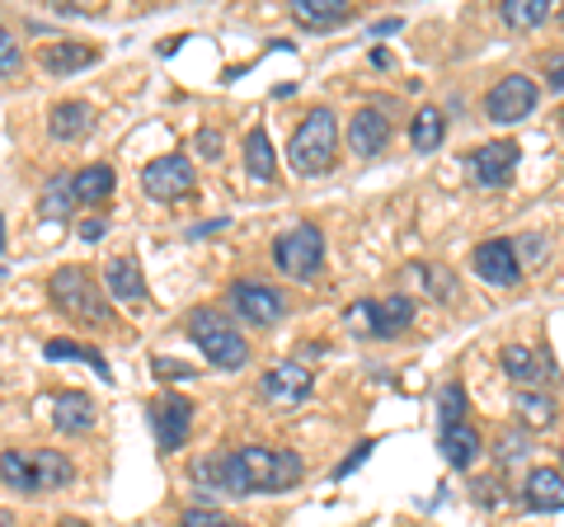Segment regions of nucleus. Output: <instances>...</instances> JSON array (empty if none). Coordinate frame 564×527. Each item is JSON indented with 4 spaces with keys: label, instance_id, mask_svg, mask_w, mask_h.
Segmentation results:
<instances>
[{
    "label": "nucleus",
    "instance_id": "obj_16",
    "mask_svg": "<svg viewBox=\"0 0 564 527\" xmlns=\"http://www.w3.org/2000/svg\"><path fill=\"white\" fill-rule=\"evenodd\" d=\"M95 424H99V406L85 391H62L57 400H52V429L57 433L80 438V433H90Z\"/></svg>",
    "mask_w": 564,
    "mask_h": 527
},
{
    "label": "nucleus",
    "instance_id": "obj_27",
    "mask_svg": "<svg viewBox=\"0 0 564 527\" xmlns=\"http://www.w3.org/2000/svg\"><path fill=\"white\" fill-rule=\"evenodd\" d=\"M245 170H250L254 180H263V184L278 174V151H273V142H269V132L263 128H250V137H245Z\"/></svg>",
    "mask_w": 564,
    "mask_h": 527
},
{
    "label": "nucleus",
    "instance_id": "obj_43",
    "mask_svg": "<svg viewBox=\"0 0 564 527\" xmlns=\"http://www.w3.org/2000/svg\"><path fill=\"white\" fill-rule=\"evenodd\" d=\"M499 495H503V490H499V481H475V504L494 508V504H499Z\"/></svg>",
    "mask_w": 564,
    "mask_h": 527
},
{
    "label": "nucleus",
    "instance_id": "obj_15",
    "mask_svg": "<svg viewBox=\"0 0 564 527\" xmlns=\"http://www.w3.org/2000/svg\"><path fill=\"white\" fill-rule=\"evenodd\" d=\"M104 288L132 311L147 306V278H141V264L132 255H118V259L104 264Z\"/></svg>",
    "mask_w": 564,
    "mask_h": 527
},
{
    "label": "nucleus",
    "instance_id": "obj_26",
    "mask_svg": "<svg viewBox=\"0 0 564 527\" xmlns=\"http://www.w3.org/2000/svg\"><path fill=\"white\" fill-rule=\"evenodd\" d=\"M43 358H52V363H85V367H95L104 381H113L109 363H104V354H99V348H90V344H76V340H47Z\"/></svg>",
    "mask_w": 564,
    "mask_h": 527
},
{
    "label": "nucleus",
    "instance_id": "obj_18",
    "mask_svg": "<svg viewBox=\"0 0 564 527\" xmlns=\"http://www.w3.org/2000/svg\"><path fill=\"white\" fill-rule=\"evenodd\" d=\"M292 20L306 33H329L352 20V0H292Z\"/></svg>",
    "mask_w": 564,
    "mask_h": 527
},
{
    "label": "nucleus",
    "instance_id": "obj_44",
    "mask_svg": "<svg viewBox=\"0 0 564 527\" xmlns=\"http://www.w3.org/2000/svg\"><path fill=\"white\" fill-rule=\"evenodd\" d=\"M545 90L564 95V57H555V62H551V72H545Z\"/></svg>",
    "mask_w": 564,
    "mask_h": 527
},
{
    "label": "nucleus",
    "instance_id": "obj_3",
    "mask_svg": "<svg viewBox=\"0 0 564 527\" xmlns=\"http://www.w3.org/2000/svg\"><path fill=\"white\" fill-rule=\"evenodd\" d=\"M334 151H339V118H334V109H311L288 142V165L315 180V174L334 170Z\"/></svg>",
    "mask_w": 564,
    "mask_h": 527
},
{
    "label": "nucleus",
    "instance_id": "obj_6",
    "mask_svg": "<svg viewBox=\"0 0 564 527\" xmlns=\"http://www.w3.org/2000/svg\"><path fill=\"white\" fill-rule=\"evenodd\" d=\"M226 302H231V311L254 330H273L282 315H288V297H282L273 283H259V278H236V283L226 288Z\"/></svg>",
    "mask_w": 564,
    "mask_h": 527
},
{
    "label": "nucleus",
    "instance_id": "obj_50",
    "mask_svg": "<svg viewBox=\"0 0 564 527\" xmlns=\"http://www.w3.org/2000/svg\"><path fill=\"white\" fill-rule=\"evenodd\" d=\"M0 33H6V24H0Z\"/></svg>",
    "mask_w": 564,
    "mask_h": 527
},
{
    "label": "nucleus",
    "instance_id": "obj_7",
    "mask_svg": "<svg viewBox=\"0 0 564 527\" xmlns=\"http://www.w3.org/2000/svg\"><path fill=\"white\" fill-rule=\"evenodd\" d=\"M536 99H541V85L532 76H503V80H494L489 85V95H485V118L489 122H499V128H508V122H522V118H532L536 109Z\"/></svg>",
    "mask_w": 564,
    "mask_h": 527
},
{
    "label": "nucleus",
    "instance_id": "obj_25",
    "mask_svg": "<svg viewBox=\"0 0 564 527\" xmlns=\"http://www.w3.org/2000/svg\"><path fill=\"white\" fill-rule=\"evenodd\" d=\"M443 137H447V114L443 109H419L414 118H410V142H414V151L419 155H433L437 147H443Z\"/></svg>",
    "mask_w": 564,
    "mask_h": 527
},
{
    "label": "nucleus",
    "instance_id": "obj_36",
    "mask_svg": "<svg viewBox=\"0 0 564 527\" xmlns=\"http://www.w3.org/2000/svg\"><path fill=\"white\" fill-rule=\"evenodd\" d=\"M188 476H193V485H198V490L207 485V495H221V452L217 456H198V462L188 466Z\"/></svg>",
    "mask_w": 564,
    "mask_h": 527
},
{
    "label": "nucleus",
    "instance_id": "obj_11",
    "mask_svg": "<svg viewBox=\"0 0 564 527\" xmlns=\"http://www.w3.org/2000/svg\"><path fill=\"white\" fill-rule=\"evenodd\" d=\"M503 373L508 381H518L522 391H545L555 377H560V367L551 354H541V348L532 344H508L503 348Z\"/></svg>",
    "mask_w": 564,
    "mask_h": 527
},
{
    "label": "nucleus",
    "instance_id": "obj_9",
    "mask_svg": "<svg viewBox=\"0 0 564 527\" xmlns=\"http://www.w3.org/2000/svg\"><path fill=\"white\" fill-rule=\"evenodd\" d=\"M518 161H522V147L518 142H485L475 155H466V180L475 189L494 193V189H503L518 174Z\"/></svg>",
    "mask_w": 564,
    "mask_h": 527
},
{
    "label": "nucleus",
    "instance_id": "obj_46",
    "mask_svg": "<svg viewBox=\"0 0 564 527\" xmlns=\"http://www.w3.org/2000/svg\"><path fill=\"white\" fill-rule=\"evenodd\" d=\"M57 527H90L85 518H57Z\"/></svg>",
    "mask_w": 564,
    "mask_h": 527
},
{
    "label": "nucleus",
    "instance_id": "obj_51",
    "mask_svg": "<svg viewBox=\"0 0 564 527\" xmlns=\"http://www.w3.org/2000/svg\"><path fill=\"white\" fill-rule=\"evenodd\" d=\"M560 476H564V466H560Z\"/></svg>",
    "mask_w": 564,
    "mask_h": 527
},
{
    "label": "nucleus",
    "instance_id": "obj_32",
    "mask_svg": "<svg viewBox=\"0 0 564 527\" xmlns=\"http://www.w3.org/2000/svg\"><path fill=\"white\" fill-rule=\"evenodd\" d=\"M0 485L14 490V495H33V476H29V452L10 448L0 452Z\"/></svg>",
    "mask_w": 564,
    "mask_h": 527
},
{
    "label": "nucleus",
    "instance_id": "obj_8",
    "mask_svg": "<svg viewBox=\"0 0 564 527\" xmlns=\"http://www.w3.org/2000/svg\"><path fill=\"white\" fill-rule=\"evenodd\" d=\"M141 189H147L155 203H180V198H193L198 174H193L188 155H155V161L141 170Z\"/></svg>",
    "mask_w": 564,
    "mask_h": 527
},
{
    "label": "nucleus",
    "instance_id": "obj_13",
    "mask_svg": "<svg viewBox=\"0 0 564 527\" xmlns=\"http://www.w3.org/2000/svg\"><path fill=\"white\" fill-rule=\"evenodd\" d=\"M155 443L161 452H180L188 443V429H193V400L188 396H165L155 400Z\"/></svg>",
    "mask_w": 564,
    "mask_h": 527
},
{
    "label": "nucleus",
    "instance_id": "obj_40",
    "mask_svg": "<svg viewBox=\"0 0 564 527\" xmlns=\"http://www.w3.org/2000/svg\"><path fill=\"white\" fill-rule=\"evenodd\" d=\"M193 147H198V155H207V161H217V155H221V132L217 128H203Z\"/></svg>",
    "mask_w": 564,
    "mask_h": 527
},
{
    "label": "nucleus",
    "instance_id": "obj_39",
    "mask_svg": "<svg viewBox=\"0 0 564 527\" xmlns=\"http://www.w3.org/2000/svg\"><path fill=\"white\" fill-rule=\"evenodd\" d=\"M372 452H377V438H362V443L348 452V462H339V466H334V481H348L352 471H358V466H362V462H367V456H372Z\"/></svg>",
    "mask_w": 564,
    "mask_h": 527
},
{
    "label": "nucleus",
    "instance_id": "obj_28",
    "mask_svg": "<svg viewBox=\"0 0 564 527\" xmlns=\"http://www.w3.org/2000/svg\"><path fill=\"white\" fill-rule=\"evenodd\" d=\"M513 410L522 415V424H527V429H551L555 419H560L555 400L545 396V391H518V396H513Z\"/></svg>",
    "mask_w": 564,
    "mask_h": 527
},
{
    "label": "nucleus",
    "instance_id": "obj_17",
    "mask_svg": "<svg viewBox=\"0 0 564 527\" xmlns=\"http://www.w3.org/2000/svg\"><path fill=\"white\" fill-rule=\"evenodd\" d=\"M47 132L57 137V142H85V137L95 132V109H90L85 99H62V104H52Z\"/></svg>",
    "mask_w": 564,
    "mask_h": 527
},
{
    "label": "nucleus",
    "instance_id": "obj_42",
    "mask_svg": "<svg viewBox=\"0 0 564 527\" xmlns=\"http://www.w3.org/2000/svg\"><path fill=\"white\" fill-rule=\"evenodd\" d=\"M104 236H109V222H104L99 213L80 222V240H90V245H95V240H104Z\"/></svg>",
    "mask_w": 564,
    "mask_h": 527
},
{
    "label": "nucleus",
    "instance_id": "obj_52",
    "mask_svg": "<svg viewBox=\"0 0 564 527\" xmlns=\"http://www.w3.org/2000/svg\"><path fill=\"white\" fill-rule=\"evenodd\" d=\"M560 20H564V10H560Z\"/></svg>",
    "mask_w": 564,
    "mask_h": 527
},
{
    "label": "nucleus",
    "instance_id": "obj_24",
    "mask_svg": "<svg viewBox=\"0 0 564 527\" xmlns=\"http://www.w3.org/2000/svg\"><path fill=\"white\" fill-rule=\"evenodd\" d=\"M113 170L109 165H85L80 174H70V193H76V203H90V207H99V203H109L113 198Z\"/></svg>",
    "mask_w": 564,
    "mask_h": 527
},
{
    "label": "nucleus",
    "instance_id": "obj_41",
    "mask_svg": "<svg viewBox=\"0 0 564 527\" xmlns=\"http://www.w3.org/2000/svg\"><path fill=\"white\" fill-rule=\"evenodd\" d=\"M151 367H155V377H193V367L180 358H155Z\"/></svg>",
    "mask_w": 564,
    "mask_h": 527
},
{
    "label": "nucleus",
    "instance_id": "obj_37",
    "mask_svg": "<svg viewBox=\"0 0 564 527\" xmlns=\"http://www.w3.org/2000/svg\"><path fill=\"white\" fill-rule=\"evenodd\" d=\"M24 72V52H20V43H14V33L6 29L0 33V80H14Z\"/></svg>",
    "mask_w": 564,
    "mask_h": 527
},
{
    "label": "nucleus",
    "instance_id": "obj_12",
    "mask_svg": "<svg viewBox=\"0 0 564 527\" xmlns=\"http://www.w3.org/2000/svg\"><path fill=\"white\" fill-rule=\"evenodd\" d=\"M391 147V118H386L381 109H358L348 118V151L358 155V161H377V155Z\"/></svg>",
    "mask_w": 564,
    "mask_h": 527
},
{
    "label": "nucleus",
    "instance_id": "obj_10",
    "mask_svg": "<svg viewBox=\"0 0 564 527\" xmlns=\"http://www.w3.org/2000/svg\"><path fill=\"white\" fill-rule=\"evenodd\" d=\"M470 269L489 288H518L522 283V264L513 255V240H480L470 255Z\"/></svg>",
    "mask_w": 564,
    "mask_h": 527
},
{
    "label": "nucleus",
    "instance_id": "obj_47",
    "mask_svg": "<svg viewBox=\"0 0 564 527\" xmlns=\"http://www.w3.org/2000/svg\"><path fill=\"white\" fill-rule=\"evenodd\" d=\"M0 527H14V514H10V508H0Z\"/></svg>",
    "mask_w": 564,
    "mask_h": 527
},
{
    "label": "nucleus",
    "instance_id": "obj_20",
    "mask_svg": "<svg viewBox=\"0 0 564 527\" xmlns=\"http://www.w3.org/2000/svg\"><path fill=\"white\" fill-rule=\"evenodd\" d=\"M29 476H33V495H52V490H62L70 485V456L57 452V448H39V452H29Z\"/></svg>",
    "mask_w": 564,
    "mask_h": 527
},
{
    "label": "nucleus",
    "instance_id": "obj_35",
    "mask_svg": "<svg viewBox=\"0 0 564 527\" xmlns=\"http://www.w3.org/2000/svg\"><path fill=\"white\" fill-rule=\"evenodd\" d=\"M414 269H419L423 288H429V292L437 297V302H452V297H456V278L443 269V264H414Z\"/></svg>",
    "mask_w": 564,
    "mask_h": 527
},
{
    "label": "nucleus",
    "instance_id": "obj_29",
    "mask_svg": "<svg viewBox=\"0 0 564 527\" xmlns=\"http://www.w3.org/2000/svg\"><path fill=\"white\" fill-rule=\"evenodd\" d=\"M70 207H76V193H70V174H57V180H47L43 193H39V213L47 222H66Z\"/></svg>",
    "mask_w": 564,
    "mask_h": 527
},
{
    "label": "nucleus",
    "instance_id": "obj_23",
    "mask_svg": "<svg viewBox=\"0 0 564 527\" xmlns=\"http://www.w3.org/2000/svg\"><path fill=\"white\" fill-rule=\"evenodd\" d=\"M99 62V47L90 43H47L43 47V72L52 76H70V72H85V66Z\"/></svg>",
    "mask_w": 564,
    "mask_h": 527
},
{
    "label": "nucleus",
    "instance_id": "obj_4",
    "mask_svg": "<svg viewBox=\"0 0 564 527\" xmlns=\"http://www.w3.org/2000/svg\"><path fill=\"white\" fill-rule=\"evenodd\" d=\"M47 297L62 315H70V321H80V325H109L113 321L109 302H104V288L90 278V269H80V264H66V269L52 273Z\"/></svg>",
    "mask_w": 564,
    "mask_h": 527
},
{
    "label": "nucleus",
    "instance_id": "obj_2",
    "mask_svg": "<svg viewBox=\"0 0 564 527\" xmlns=\"http://www.w3.org/2000/svg\"><path fill=\"white\" fill-rule=\"evenodd\" d=\"M184 330H188V340L198 344V354L212 367H221V373H236V367L250 363V344H245V335L226 321L217 306H193Z\"/></svg>",
    "mask_w": 564,
    "mask_h": 527
},
{
    "label": "nucleus",
    "instance_id": "obj_45",
    "mask_svg": "<svg viewBox=\"0 0 564 527\" xmlns=\"http://www.w3.org/2000/svg\"><path fill=\"white\" fill-rule=\"evenodd\" d=\"M400 24H404L400 14H391V20H377V24H372V33H377V39H386V33H400Z\"/></svg>",
    "mask_w": 564,
    "mask_h": 527
},
{
    "label": "nucleus",
    "instance_id": "obj_22",
    "mask_svg": "<svg viewBox=\"0 0 564 527\" xmlns=\"http://www.w3.org/2000/svg\"><path fill=\"white\" fill-rule=\"evenodd\" d=\"M480 429L470 424H452V429H437V452L447 456V466H456V471H470L475 466V456H480Z\"/></svg>",
    "mask_w": 564,
    "mask_h": 527
},
{
    "label": "nucleus",
    "instance_id": "obj_38",
    "mask_svg": "<svg viewBox=\"0 0 564 527\" xmlns=\"http://www.w3.org/2000/svg\"><path fill=\"white\" fill-rule=\"evenodd\" d=\"M180 527H240V523H231L226 514H217V508H207V504H198V508H184V518H180Z\"/></svg>",
    "mask_w": 564,
    "mask_h": 527
},
{
    "label": "nucleus",
    "instance_id": "obj_5",
    "mask_svg": "<svg viewBox=\"0 0 564 527\" xmlns=\"http://www.w3.org/2000/svg\"><path fill=\"white\" fill-rule=\"evenodd\" d=\"M273 264L292 278V283H315L321 269H325V232L321 226H311V222L282 232L273 240Z\"/></svg>",
    "mask_w": 564,
    "mask_h": 527
},
{
    "label": "nucleus",
    "instance_id": "obj_31",
    "mask_svg": "<svg viewBox=\"0 0 564 527\" xmlns=\"http://www.w3.org/2000/svg\"><path fill=\"white\" fill-rule=\"evenodd\" d=\"M470 419V396L462 381H447L437 391V429H452V424H466Z\"/></svg>",
    "mask_w": 564,
    "mask_h": 527
},
{
    "label": "nucleus",
    "instance_id": "obj_30",
    "mask_svg": "<svg viewBox=\"0 0 564 527\" xmlns=\"http://www.w3.org/2000/svg\"><path fill=\"white\" fill-rule=\"evenodd\" d=\"M499 14L508 29H541L555 10H551V0H503Z\"/></svg>",
    "mask_w": 564,
    "mask_h": 527
},
{
    "label": "nucleus",
    "instance_id": "obj_33",
    "mask_svg": "<svg viewBox=\"0 0 564 527\" xmlns=\"http://www.w3.org/2000/svg\"><path fill=\"white\" fill-rule=\"evenodd\" d=\"M527 448H532V438H527V429H513V433H499V443H494V462L499 466H513V462H522L527 456Z\"/></svg>",
    "mask_w": 564,
    "mask_h": 527
},
{
    "label": "nucleus",
    "instance_id": "obj_14",
    "mask_svg": "<svg viewBox=\"0 0 564 527\" xmlns=\"http://www.w3.org/2000/svg\"><path fill=\"white\" fill-rule=\"evenodd\" d=\"M259 391L269 396L273 406H302V400H311V391H315V377L302 363H282V367H269V373H263Z\"/></svg>",
    "mask_w": 564,
    "mask_h": 527
},
{
    "label": "nucleus",
    "instance_id": "obj_49",
    "mask_svg": "<svg viewBox=\"0 0 564 527\" xmlns=\"http://www.w3.org/2000/svg\"><path fill=\"white\" fill-rule=\"evenodd\" d=\"M560 128H564V109H560Z\"/></svg>",
    "mask_w": 564,
    "mask_h": 527
},
{
    "label": "nucleus",
    "instance_id": "obj_1",
    "mask_svg": "<svg viewBox=\"0 0 564 527\" xmlns=\"http://www.w3.org/2000/svg\"><path fill=\"white\" fill-rule=\"evenodd\" d=\"M306 476L296 452H273V448H236L221 452V495H282L296 490Z\"/></svg>",
    "mask_w": 564,
    "mask_h": 527
},
{
    "label": "nucleus",
    "instance_id": "obj_34",
    "mask_svg": "<svg viewBox=\"0 0 564 527\" xmlns=\"http://www.w3.org/2000/svg\"><path fill=\"white\" fill-rule=\"evenodd\" d=\"M513 255H518V264H522V273L527 269H536V264L551 255V240H545L541 232H522L518 240H513Z\"/></svg>",
    "mask_w": 564,
    "mask_h": 527
},
{
    "label": "nucleus",
    "instance_id": "obj_19",
    "mask_svg": "<svg viewBox=\"0 0 564 527\" xmlns=\"http://www.w3.org/2000/svg\"><path fill=\"white\" fill-rule=\"evenodd\" d=\"M522 495H527V508H532V514H560V508H564V476H560V466L527 471Z\"/></svg>",
    "mask_w": 564,
    "mask_h": 527
},
{
    "label": "nucleus",
    "instance_id": "obj_48",
    "mask_svg": "<svg viewBox=\"0 0 564 527\" xmlns=\"http://www.w3.org/2000/svg\"><path fill=\"white\" fill-rule=\"evenodd\" d=\"M0 250H6V217H0Z\"/></svg>",
    "mask_w": 564,
    "mask_h": 527
},
{
    "label": "nucleus",
    "instance_id": "obj_21",
    "mask_svg": "<svg viewBox=\"0 0 564 527\" xmlns=\"http://www.w3.org/2000/svg\"><path fill=\"white\" fill-rule=\"evenodd\" d=\"M367 321H372L377 340H395L414 325V302L410 297H381V302H367Z\"/></svg>",
    "mask_w": 564,
    "mask_h": 527
}]
</instances>
